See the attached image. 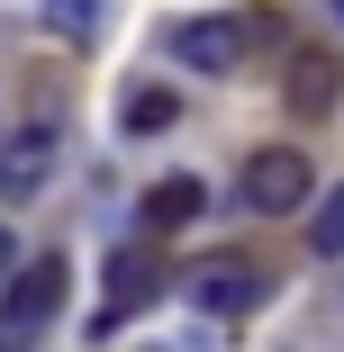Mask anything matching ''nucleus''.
I'll return each mask as SVG.
<instances>
[{
	"label": "nucleus",
	"instance_id": "1",
	"mask_svg": "<svg viewBox=\"0 0 344 352\" xmlns=\"http://www.w3.org/2000/svg\"><path fill=\"white\" fill-rule=\"evenodd\" d=\"M263 298H272V262L263 253H209V262L190 271V307L199 316H245Z\"/></svg>",
	"mask_w": 344,
	"mask_h": 352
},
{
	"label": "nucleus",
	"instance_id": "2",
	"mask_svg": "<svg viewBox=\"0 0 344 352\" xmlns=\"http://www.w3.org/2000/svg\"><path fill=\"white\" fill-rule=\"evenodd\" d=\"M317 199V172L299 145H263L245 154V208H263V217H299V208Z\"/></svg>",
	"mask_w": 344,
	"mask_h": 352
},
{
	"label": "nucleus",
	"instance_id": "3",
	"mask_svg": "<svg viewBox=\"0 0 344 352\" xmlns=\"http://www.w3.org/2000/svg\"><path fill=\"white\" fill-rule=\"evenodd\" d=\"M54 307H63V253H37L28 271H10V289H0V334L28 343Z\"/></svg>",
	"mask_w": 344,
	"mask_h": 352
},
{
	"label": "nucleus",
	"instance_id": "4",
	"mask_svg": "<svg viewBox=\"0 0 344 352\" xmlns=\"http://www.w3.org/2000/svg\"><path fill=\"white\" fill-rule=\"evenodd\" d=\"M335 100H344V54L335 45H299L281 63V109L290 118H335Z\"/></svg>",
	"mask_w": 344,
	"mask_h": 352
},
{
	"label": "nucleus",
	"instance_id": "5",
	"mask_svg": "<svg viewBox=\"0 0 344 352\" xmlns=\"http://www.w3.org/2000/svg\"><path fill=\"white\" fill-rule=\"evenodd\" d=\"M172 289V271H163V253H118L109 262V298H100V316H91V334H118L136 307H154Z\"/></svg>",
	"mask_w": 344,
	"mask_h": 352
},
{
	"label": "nucleus",
	"instance_id": "6",
	"mask_svg": "<svg viewBox=\"0 0 344 352\" xmlns=\"http://www.w3.org/2000/svg\"><path fill=\"white\" fill-rule=\"evenodd\" d=\"M236 36H254V19H181L163 45L190 63V73H236V63H245V45Z\"/></svg>",
	"mask_w": 344,
	"mask_h": 352
},
{
	"label": "nucleus",
	"instance_id": "7",
	"mask_svg": "<svg viewBox=\"0 0 344 352\" xmlns=\"http://www.w3.org/2000/svg\"><path fill=\"white\" fill-rule=\"evenodd\" d=\"M45 172H54V126H28L10 154H0V190L10 199H37L45 190Z\"/></svg>",
	"mask_w": 344,
	"mask_h": 352
},
{
	"label": "nucleus",
	"instance_id": "8",
	"mask_svg": "<svg viewBox=\"0 0 344 352\" xmlns=\"http://www.w3.org/2000/svg\"><path fill=\"white\" fill-rule=\"evenodd\" d=\"M199 208H209V190H199L190 172H172V181H154V190H145V226H154V235H172V226H190V217H199Z\"/></svg>",
	"mask_w": 344,
	"mask_h": 352
},
{
	"label": "nucleus",
	"instance_id": "9",
	"mask_svg": "<svg viewBox=\"0 0 344 352\" xmlns=\"http://www.w3.org/2000/svg\"><path fill=\"white\" fill-rule=\"evenodd\" d=\"M172 118H181V100H172V91H154V82H127V100H118V126H127V135H163Z\"/></svg>",
	"mask_w": 344,
	"mask_h": 352
},
{
	"label": "nucleus",
	"instance_id": "10",
	"mask_svg": "<svg viewBox=\"0 0 344 352\" xmlns=\"http://www.w3.org/2000/svg\"><path fill=\"white\" fill-rule=\"evenodd\" d=\"M308 244H317V253H326V262H335V253H344V190H326V199H317V208H308Z\"/></svg>",
	"mask_w": 344,
	"mask_h": 352
},
{
	"label": "nucleus",
	"instance_id": "11",
	"mask_svg": "<svg viewBox=\"0 0 344 352\" xmlns=\"http://www.w3.org/2000/svg\"><path fill=\"white\" fill-rule=\"evenodd\" d=\"M45 19H54L63 36H91V28H100V0H45Z\"/></svg>",
	"mask_w": 344,
	"mask_h": 352
},
{
	"label": "nucleus",
	"instance_id": "12",
	"mask_svg": "<svg viewBox=\"0 0 344 352\" xmlns=\"http://www.w3.org/2000/svg\"><path fill=\"white\" fill-rule=\"evenodd\" d=\"M10 262H19V244H10V226H0V289H10Z\"/></svg>",
	"mask_w": 344,
	"mask_h": 352
},
{
	"label": "nucleus",
	"instance_id": "13",
	"mask_svg": "<svg viewBox=\"0 0 344 352\" xmlns=\"http://www.w3.org/2000/svg\"><path fill=\"white\" fill-rule=\"evenodd\" d=\"M0 352H19V343H10V334H0Z\"/></svg>",
	"mask_w": 344,
	"mask_h": 352
},
{
	"label": "nucleus",
	"instance_id": "14",
	"mask_svg": "<svg viewBox=\"0 0 344 352\" xmlns=\"http://www.w3.org/2000/svg\"><path fill=\"white\" fill-rule=\"evenodd\" d=\"M335 10H344V0H335Z\"/></svg>",
	"mask_w": 344,
	"mask_h": 352
}]
</instances>
